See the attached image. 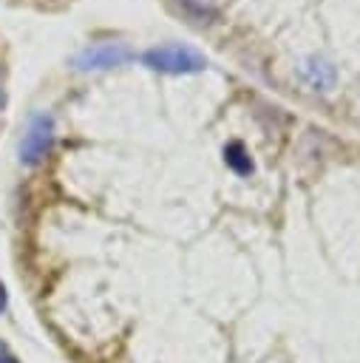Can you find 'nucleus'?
Segmentation results:
<instances>
[{"mask_svg": "<svg viewBox=\"0 0 360 363\" xmlns=\"http://www.w3.org/2000/svg\"><path fill=\"white\" fill-rule=\"evenodd\" d=\"M142 62L153 71H162V74H198L207 65L204 54H198L193 45H184V43L153 45L145 51Z\"/></svg>", "mask_w": 360, "mask_h": 363, "instance_id": "obj_1", "label": "nucleus"}, {"mask_svg": "<svg viewBox=\"0 0 360 363\" xmlns=\"http://www.w3.org/2000/svg\"><path fill=\"white\" fill-rule=\"evenodd\" d=\"M54 142V119L48 113H31L26 133L20 139V162L23 164H37Z\"/></svg>", "mask_w": 360, "mask_h": 363, "instance_id": "obj_2", "label": "nucleus"}, {"mask_svg": "<svg viewBox=\"0 0 360 363\" xmlns=\"http://www.w3.org/2000/svg\"><path fill=\"white\" fill-rule=\"evenodd\" d=\"M128 60H130V48L125 43H94L74 57V65L79 71H105L125 65Z\"/></svg>", "mask_w": 360, "mask_h": 363, "instance_id": "obj_3", "label": "nucleus"}, {"mask_svg": "<svg viewBox=\"0 0 360 363\" xmlns=\"http://www.w3.org/2000/svg\"><path fill=\"white\" fill-rule=\"evenodd\" d=\"M224 162H227L235 173H241V176H247V173L252 170V162H249V156H247L244 145H238V142H232V145H227V147H224Z\"/></svg>", "mask_w": 360, "mask_h": 363, "instance_id": "obj_4", "label": "nucleus"}, {"mask_svg": "<svg viewBox=\"0 0 360 363\" xmlns=\"http://www.w3.org/2000/svg\"><path fill=\"white\" fill-rule=\"evenodd\" d=\"M0 363H20V360L11 354V349H9L3 340H0Z\"/></svg>", "mask_w": 360, "mask_h": 363, "instance_id": "obj_5", "label": "nucleus"}, {"mask_svg": "<svg viewBox=\"0 0 360 363\" xmlns=\"http://www.w3.org/2000/svg\"><path fill=\"white\" fill-rule=\"evenodd\" d=\"M6 303H9V295H6V286L0 284V312L6 309Z\"/></svg>", "mask_w": 360, "mask_h": 363, "instance_id": "obj_6", "label": "nucleus"}]
</instances>
